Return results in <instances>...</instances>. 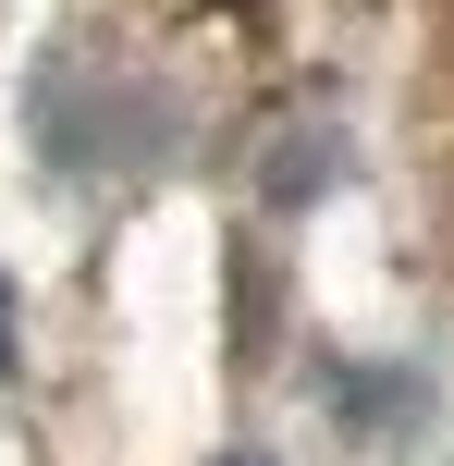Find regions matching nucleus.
<instances>
[{
    "label": "nucleus",
    "instance_id": "2",
    "mask_svg": "<svg viewBox=\"0 0 454 466\" xmlns=\"http://www.w3.org/2000/svg\"><path fill=\"white\" fill-rule=\"evenodd\" d=\"M221 466H283V454H221Z\"/></svg>",
    "mask_w": 454,
    "mask_h": 466
},
{
    "label": "nucleus",
    "instance_id": "1",
    "mask_svg": "<svg viewBox=\"0 0 454 466\" xmlns=\"http://www.w3.org/2000/svg\"><path fill=\"white\" fill-rule=\"evenodd\" d=\"M0 380H13V282H0Z\"/></svg>",
    "mask_w": 454,
    "mask_h": 466
}]
</instances>
